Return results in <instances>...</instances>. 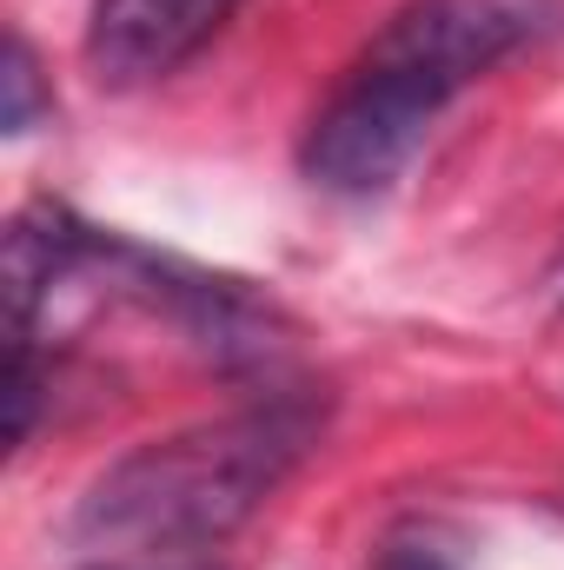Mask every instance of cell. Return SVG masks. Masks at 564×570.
<instances>
[{
  "instance_id": "cell-1",
  "label": "cell",
  "mask_w": 564,
  "mask_h": 570,
  "mask_svg": "<svg viewBox=\"0 0 564 570\" xmlns=\"http://www.w3.org/2000/svg\"><path fill=\"white\" fill-rule=\"evenodd\" d=\"M558 20L564 0H406L352 60L339 94L312 114L299 146L305 179L339 199L386 193L412 166L431 120Z\"/></svg>"
},
{
  "instance_id": "cell-2",
  "label": "cell",
  "mask_w": 564,
  "mask_h": 570,
  "mask_svg": "<svg viewBox=\"0 0 564 570\" xmlns=\"http://www.w3.org/2000/svg\"><path fill=\"white\" fill-rule=\"evenodd\" d=\"M312 438L319 405L299 392L153 438L87 484L74 531L114 558H193L233 538L280 491Z\"/></svg>"
},
{
  "instance_id": "cell-3",
  "label": "cell",
  "mask_w": 564,
  "mask_h": 570,
  "mask_svg": "<svg viewBox=\"0 0 564 570\" xmlns=\"http://www.w3.org/2000/svg\"><path fill=\"white\" fill-rule=\"evenodd\" d=\"M246 0H94L87 67L100 87H146L186 67Z\"/></svg>"
},
{
  "instance_id": "cell-4",
  "label": "cell",
  "mask_w": 564,
  "mask_h": 570,
  "mask_svg": "<svg viewBox=\"0 0 564 570\" xmlns=\"http://www.w3.org/2000/svg\"><path fill=\"white\" fill-rule=\"evenodd\" d=\"M40 120V67H33V47L13 33L7 40V134H33Z\"/></svg>"
},
{
  "instance_id": "cell-5",
  "label": "cell",
  "mask_w": 564,
  "mask_h": 570,
  "mask_svg": "<svg viewBox=\"0 0 564 570\" xmlns=\"http://www.w3.org/2000/svg\"><path fill=\"white\" fill-rule=\"evenodd\" d=\"M379 570H458L438 544H392L386 558H379Z\"/></svg>"
},
{
  "instance_id": "cell-6",
  "label": "cell",
  "mask_w": 564,
  "mask_h": 570,
  "mask_svg": "<svg viewBox=\"0 0 564 570\" xmlns=\"http://www.w3.org/2000/svg\"><path fill=\"white\" fill-rule=\"evenodd\" d=\"M107 570H127V564H107ZM134 570H193V564H134Z\"/></svg>"
}]
</instances>
